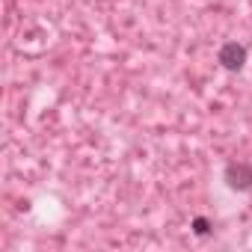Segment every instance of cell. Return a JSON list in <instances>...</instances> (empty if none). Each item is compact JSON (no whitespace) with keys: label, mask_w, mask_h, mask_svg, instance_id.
I'll return each mask as SVG.
<instances>
[{"label":"cell","mask_w":252,"mask_h":252,"mask_svg":"<svg viewBox=\"0 0 252 252\" xmlns=\"http://www.w3.org/2000/svg\"><path fill=\"white\" fill-rule=\"evenodd\" d=\"M222 178H225V184H228L231 190L246 193V190L252 187V163H246V160H228Z\"/></svg>","instance_id":"obj_1"},{"label":"cell","mask_w":252,"mask_h":252,"mask_svg":"<svg viewBox=\"0 0 252 252\" xmlns=\"http://www.w3.org/2000/svg\"><path fill=\"white\" fill-rule=\"evenodd\" d=\"M217 60H220V65H222L225 71H240V68L246 65V48H243L240 42H225V45L220 48Z\"/></svg>","instance_id":"obj_2"},{"label":"cell","mask_w":252,"mask_h":252,"mask_svg":"<svg viewBox=\"0 0 252 252\" xmlns=\"http://www.w3.org/2000/svg\"><path fill=\"white\" fill-rule=\"evenodd\" d=\"M193 231H196L199 237H205V234L211 231V220H208V217H193Z\"/></svg>","instance_id":"obj_3"}]
</instances>
